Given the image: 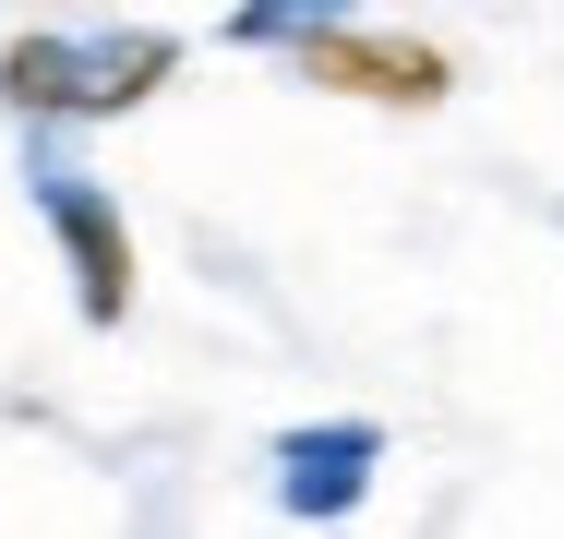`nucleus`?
Instances as JSON below:
<instances>
[{"label": "nucleus", "instance_id": "obj_1", "mask_svg": "<svg viewBox=\"0 0 564 539\" xmlns=\"http://www.w3.org/2000/svg\"><path fill=\"white\" fill-rule=\"evenodd\" d=\"M169 61H181V36H12L0 48V97L36 108V120H109V108H144L169 85Z\"/></svg>", "mask_w": 564, "mask_h": 539}, {"label": "nucleus", "instance_id": "obj_3", "mask_svg": "<svg viewBox=\"0 0 564 539\" xmlns=\"http://www.w3.org/2000/svg\"><path fill=\"white\" fill-rule=\"evenodd\" d=\"M36 205L61 228V252H73V288H85V323H120L132 312V228L97 180H36Z\"/></svg>", "mask_w": 564, "mask_h": 539}, {"label": "nucleus", "instance_id": "obj_2", "mask_svg": "<svg viewBox=\"0 0 564 539\" xmlns=\"http://www.w3.org/2000/svg\"><path fill=\"white\" fill-rule=\"evenodd\" d=\"M289 48H301V73L313 85H337V97H372V108H433L456 85L445 48H421V36H384V24H289Z\"/></svg>", "mask_w": 564, "mask_h": 539}, {"label": "nucleus", "instance_id": "obj_4", "mask_svg": "<svg viewBox=\"0 0 564 539\" xmlns=\"http://www.w3.org/2000/svg\"><path fill=\"white\" fill-rule=\"evenodd\" d=\"M372 455H384V431L372 420H337V431H289L276 443V492H289V516H348L360 492H372Z\"/></svg>", "mask_w": 564, "mask_h": 539}]
</instances>
